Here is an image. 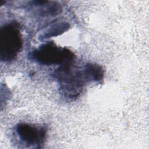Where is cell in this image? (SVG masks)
<instances>
[{
  "mask_svg": "<svg viewBox=\"0 0 149 149\" xmlns=\"http://www.w3.org/2000/svg\"><path fill=\"white\" fill-rule=\"evenodd\" d=\"M30 56L37 62L45 65H73L74 54L66 48L57 47L51 41L43 44L33 51Z\"/></svg>",
  "mask_w": 149,
  "mask_h": 149,
  "instance_id": "cell-1",
  "label": "cell"
},
{
  "mask_svg": "<svg viewBox=\"0 0 149 149\" xmlns=\"http://www.w3.org/2000/svg\"><path fill=\"white\" fill-rule=\"evenodd\" d=\"M19 25L10 23L0 30V58L2 61L14 60L22 48L23 42Z\"/></svg>",
  "mask_w": 149,
  "mask_h": 149,
  "instance_id": "cell-2",
  "label": "cell"
},
{
  "mask_svg": "<svg viewBox=\"0 0 149 149\" xmlns=\"http://www.w3.org/2000/svg\"><path fill=\"white\" fill-rule=\"evenodd\" d=\"M54 75L59 82L61 92L65 97L73 99L79 96L85 81L81 72L73 70L72 65L60 66Z\"/></svg>",
  "mask_w": 149,
  "mask_h": 149,
  "instance_id": "cell-3",
  "label": "cell"
},
{
  "mask_svg": "<svg viewBox=\"0 0 149 149\" xmlns=\"http://www.w3.org/2000/svg\"><path fill=\"white\" fill-rule=\"evenodd\" d=\"M15 130L19 139L27 146L38 147L45 141L47 134L45 127L20 123L16 125Z\"/></svg>",
  "mask_w": 149,
  "mask_h": 149,
  "instance_id": "cell-4",
  "label": "cell"
},
{
  "mask_svg": "<svg viewBox=\"0 0 149 149\" xmlns=\"http://www.w3.org/2000/svg\"><path fill=\"white\" fill-rule=\"evenodd\" d=\"M85 81H95L102 83L104 76V70L102 67L95 63H87L82 72Z\"/></svg>",
  "mask_w": 149,
  "mask_h": 149,
  "instance_id": "cell-5",
  "label": "cell"
},
{
  "mask_svg": "<svg viewBox=\"0 0 149 149\" xmlns=\"http://www.w3.org/2000/svg\"><path fill=\"white\" fill-rule=\"evenodd\" d=\"M70 27L68 23L66 22L58 23L52 25L49 27L42 36V38H49L53 36H56L62 34L65 31H67Z\"/></svg>",
  "mask_w": 149,
  "mask_h": 149,
  "instance_id": "cell-6",
  "label": "cell"
}]
</instances>
